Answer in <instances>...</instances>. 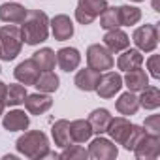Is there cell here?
Listing matches in <instances>:
<instances>
[{
    "label": "cell",
    "mask_w": 160,
    "mask_h": 160,
    "mask_svg": "<svg viewBox=\"0 0 160 160\" xmlns=\"http://www.w3.org/2000/svg\"><path fill=\"white\" fill-rule=\"evenodd\" d=\"M132 2H141V0H132Z\"/></svg>",
    "instance_id": "8d00e7d4"
},
{
    "label": "cell",
    "mask_w": 160,
    "mask_h": 160,
    "mask_svg": "<svg viewBox=\"0 0 160 160\" xmlns=\"http://www.w3.org/2000/svg\"><path fill=\"white\" fill-rule=\"evenodd\" d=\"M23 47V34L21 28L15 25H6L0 28V58L13 60Z\"/></svg>",
    "instance_id": "3957f363"
},
{
    "label": "cell",
    "mask_w": 160,
    "mask_h": 160,
    "mask_svg": "<svg viewBox=\"0 0 160 160\" xmlns=\"http://www.w3.org/2000/svg\"><path fill=\"white\" fill-rule=\"evenodd\" d=\"M136 152V156L139 160H152V158H158L160 154V136H151V134H145L138 145L132 149Z\"/></svg>",
    "instance_id": "ba28073f"
},
{
    "label": "cell",
    "mask_w": 160,
    "mask_h": 160,
    "mask_svg": "<svg viewBox=\"0 0 160 160\" xmlns=\"http://www.w3.org/2000/svg\"><path fill=\"white\" fill-rule=\"evenodd\" d=\"M122 87V77L117 73V72H108L104 75H100V81L96 85V92L100 98L108 100V98H113Z\"/></svg>",
    "instance_id": "52a82bcc"
},
{
    "label": "cell",
    "mask_w": 160,
    "mask_h": 160,
    "mask_svg": "<svg viewBox=\"0 0 160 160\" xmlns=\"http://www.w3.org/2000/svg\"><path fill=\"white\" fill-rule=\"evenodd\" d=\"M130 126H132V124H130L124 117H117V119H111V122H109V126H108V134L111 136V139H113L115 143L122 145L124 139H126V136H128V132H130Z\"/></svg>",
    "instance_id": "d6986e66"
},
{
    "label": "cell",
    "mask_w": 160,
    "mask_h": 160,
    "mask_svg": "<svg viewBox=\"0 0 160 160\" xmlns=\"http://www.w3.org/2000/svg\"><path fill=\"white\" fill-rule=\"evenodd\" d=\"M138 98H139V106L145 108V109H156L160 106V91L156 87L147 85L141 91V96H138Z\"/></svg>",
    "instance_id": "4316f807"
},
{
    "label": "cell",
    "mask_w": 160,
    "mask_h": 160,
    "mask_svg": "<svg viewBox=\"0 0 160 160\" xmlns=\"http://www.w3.org/2000/svg\"><path fill=\"white\" fill-rule=\"evenodd\" d=\"M104 43H106V47H108L111 53H119V51H124V49L130 45V40H128V36H126L121 28H111V30L106 32Z\"/></svg>",
    "instance_id": "2e32d148"
},
{
    "label": "cell",
    "mask_w": 160,
    "mask_h": 160,
    "mask_svg": "<svg viewBox=\"0 0 160 160\" xmlns=\"http://www.w3.org/2000/svg\"><path fill=\"white\" fill-rule=\"evenodd\" d=\"M4 94H6V83H0V115L4 113L6 102H4Z\"/></svg>",
    "instance_id": "e575fe53"
},
{
    "label": "cell",
    "mask_w": 160,
    "mask_h": 160,
    "mask_svg": "<svg viewBox=\"0 0 160 160\" xmlns=\"http://www.w3.org/2000/svg\"><path fill=\"white\" fill-rule=\"evenodd\" d=\"M58 83H60V79H58L57 73H53V72H43V73H40V77H38V81L34 83V87H36L40 92L49 94V92H55V91L58 89Z\"/></svg>",
    "instance_id": "484cf974"
},
{
    "label": "cell",
    "mask_w": 160,
    "mask_h": 160,
    "mask_svg": "<svg viewBox=\"0 0 160 160\" xmlns=\"http://www.w3.org/2000/svg\"><path fill=\"white\" fill-rule=\"evenodd\" d=\"M132 40L139 51H145V53L154 51L158 45V28L154 25H143V27L134 30Z\"/></svg>",
    "instance_id": "8992f818"
},
{
    "label": "cell",
    "mask_w": 160,
    "mask_h": 160,
    "mask_svg": "<svg viewBox=\"0 0 160 160\" xmlns=\"http://www.w3.org/2000/svg\"><path fill=\"white\" fill-rule=\"evenodd\" d=\"M152 8H154V12H160V8H158V0H152Z\"/></svg>",
    "instance_id": "d590c367"
},
{
    "label": "cell",
    "mask_w": 160,
    "mask_h": 160,
    "mask_svg": "<svg viewBox=\"0 0 160 160\" xmlns=\"http://www.w3.org/2000/svg\"><path fill=\"white\" fill-rule=\"evenodd\" d=\"M70 136H72V141H75V143L89 141L92 136V128H91L89 121H85V119L72 121L70 122Z\"/></svg>",
    "instance_id": "ffe728a7"
},
{
    "label": "cell",
    "mask_w": 160,
    "mask_h": 160,
    "mask_svg": "<svg viewBox=\"0 0 160 160\" xmlns=\"http://www.w3.org/2000/svg\"><path fill=\"white\" fill-rule=\"evenodd\" d=\"M100 25L106 28V30H111V28H119L121 27V19H119V8H106L102 13H100Z\"/></svg>",
    "instance_id": "f546056e"
},
{
    "label": "cell",
    "mask_w": 160,
    "mask_h": 160,
    "mask_svg": "<svg viewBox=\"0 0 160 160\" xmlns=\"http://www.w3.org/2000/svg\"><path fill=\"white\" fill-rule=\"evenodd\" d=\"M143 130L151 136H160V115H151L145 119Z\"/></svg>",
    "instance_id": "d6a6232c"
},
{
    "label": "cell",
    "mask_w": 160,
    "mask_h": 160,
    "mask_svg": "<svg viewBox=\"0 0 160 160\" xmlns=\"http://www.w3.org/2000/svg\"><path fill=\"white\" fill-rule=\"evenodd\" d=\"M119 19H121V25H136L139 19H141V10L136 8V6H119Z\"/></svg>",
    "instance_id": "f1b7e54d"
},
{
    "label": "cell",
    "mask_w": 160,
    "mask_h": 160,
    "mask_svg": "<svg viewBox=\"0 0 160 160\" xmlns=\"http://www.w3.org/2000/svg\"><path fill=\"white\" fill-rule=\"evenodd\" d=\"M0 72H2V68H0Z\"/></svg>",
    "instance_id": "74e56055"
},
{
    "label": "cell",
    "mask_w": 160,
    "mask_h": 160,
    "mask_svg": "<svg viewBox=\"0 0 160 160\" xmlns=\"http://www.w3.org/2000/svg\"><path fill=\"white\" fill-rule=\"evenodd\" d=\"M15 145H17V151L21 154H25L27 158H32V160H40V158H45V156L51 154L47 136L43 132H40V130L25 132L17 139Z\"/></svg>",
    "instance_id": "7a4b0ae2"
},
{
    "label": "cell",
    "mask_w": 160,
    "mask_h": 160,
    "mask_svg": "<svg viewBox=\"0 0 160 160\" xmlns=\"http://www.w3.org/2000/svg\"><path fill=\"white\" fill-rule=\"evenodd\" d=\"M27 98V89L23 85H6V94L4 102L6 106H19Z\"/></svg>",
    "instance_id": "83f0119b"
},
{
    "label": "cell",
    "mask_w": 160,
    "mask_h": 160,
    "mask_svg": "<svg viewBox=\"0 0 160 160\" xmlns=\"http://www.w3.org/2000/svg\"><path fill=\"white\" fill-rule=\"evenodd\" d=\"M51 134H53V139H55V145L58 147H68L72 143V136H70V122L66 119H60L53 124L51 128Z\"/></svg>",
    "instance_id": "cb8c5ba5"
},
{
    "label": "cell",
    "mask_w": 160,
    "mask_h": 160,
    "mask_svg": "<svg viewBox=\"0 0 160 160\" xmlns=\"http://www.w3.org/2000/svg\"><path fill=\"white\" fill-rule=\"evenodd\" d=\"M40 73H42V70L36 66V62H34L32 58L23 60V62L15 68V72H13L15 79H17L19 83H23L25 87H27V85H34V83L38 81Z\"/></svg>",
    "instance_id": "30bf717a"
},
{
    "label": "cell",
    "mask_w": 160,
    "mask_h": 160,
    "mask_svg": "<svg viewBox=\"0 0 160 160\" xmlns=\"http://www.w3.org/2000/svg\"><path fill=\"white\" fill-rule=\"evenodd\" d=\"M2 124H4V128L10 130V132H19V130H27V128H28L30 119H28V115H25V111L13 109V111H10L8 115H4Z\"/></svg>",
    "instance_id": "e0dca14e"
},
{
    "label": "cell",
    "mask_w": 160,
    "mask_h": 160,
    "mask_svg": "<svg viewBox=\"0 0 160 160\" xmlns=\"http://www.w3.org/2000/svg\"><path fill=\"white\" fill-rule=\"evenodd\" d=\"M100 81V72L92 68H83L75 73V87L79 91H96V85Z\"/></svg>",
    "instance_id": "5bb4252c"
},
{
    "label": "cell",
    "mask_w": 160,
    "mask_h": 160,
    "mask_svg": "<svg viewBox=\"0 0 160 160\" xmlns=\"http://www.w3.org/2000/svg\"><path fill=\"white\" fill-rule=\"evenodd\" d=\"M25 108H27V111L28 113H32V115H42V113H45L51 106H53V100H51V96H47L45 92L42 94V92H36V94H27V98H25Z\"/></svg>",
    "instance_id": "4fadbf2b"
},
{
    "label": "cell",
    "mask_w": 160,
    "mask_h": 160,
    "mask_svg": "<svg viewBox=\"0 0 160 160\" xmlns=\"http://www.w3.org/2000/svg\"><path fill=\"white\" fill-rule=\"evenodd\" d=\"M108 8L106 0H79L75 8V19L81 25H91Z\"/></svg>",
    "instance_id": "277c9868"
},
{
    "label": "cell",
    "mask_w": 160,
    "mask_h": 160,
    "mask_svg": "<svg viewBox=\"0 0 160 160\" xmlns=\"http://www.w3.org/2000/svg\"><path fill=\"white\" fill-rule=\"evenodd\" d=\"M60 158H70V160H73V158H87L89 156V151H85L81 145H68V147H64V151L58 154Z\"/></svg>",
    "instance_id": "1f68e13d"
},
{
    "label": "cell",
    "mask_w": 160,
    "mask_h": 160,
    "mask_svg": "<svg viewBox=\"0 0 160 160\" xmlns=\"http://www.w3.org/2000/svg\"><path fill=\"white\" fill-rule=\"evenodd\" d=\"M141 62H143V55H141V51H139V49H128V47H126V51L119 57L117 66H119V70L128 72V70L139 68Z\"/></svg>",
    "instance_id": "7402d4cb"
},
{
    "label": "cell",
    "mask_w": 160,
    "mask_h": 160,
    "mask_svg": "<svg viewBox=\"0 0 160 160\" xmlns=\"http://www.w3.org/2000/svg\"><path fill=\"white\" fill-rule=\"evenodd\" d=\"M51 30H53L55 40L64 42L73 36V23L68 15H55L51 19Z\"/></svg>",
    "instance_id": "7c38bea8"
},
{
    "label": "cell",
    "mask_w": 160,
    "mask_h": 160,
    "mask_svg": "<svg viewBox=\"0 0 160 160\" xmlns=\"http://www.w3.org/2000/svg\"><path fill=\"white\" fill-rule=\"evenodd\" d=\"M32 60L36 62V66H38L42 72H51V70L55 68L57 55H55L53 49L43 47V49H40V51H36V53L32 55Z\"/></svg>",
    "instance_id": "d4e9b609"
},
{
    "label": "cell",
    "mask_w": 160,
    "mask_h": 160,
    "mask_svg": "<svg viewBox=\"0 0 160 160\" xmlns=\"http://www.w3.org/2000/svg\"><path fill=\"white\" fill-rule=\"evenodd\" d=\"M115 108H117V111L121 115H136V111L139 109V98L132 91H128V92L119 96Z\"/></svg>",
    "instance_id": "603a6c76"
},
{
    "label": "cell",
    "mask_w": 160,
    "mask_h": 160,
    "mask_svg": "<svg viewBox=\"0 0 160 160\" xmlns=\"http://www.w3.org/2000/svg\"><path fill=\"white\" fill-rule=\"evenodd\" d=\"M27 17V10L21 4L15 2H6L0 6V21L10 23V25H21Z\"/></svg>",
    "instance_id": "8fae6325"
},
{
    "label": "cell",
    "mask_w": 160,
    "mask_h": 160,
    "mask_svg": "<svg viewBox=\"0 0 160 160\" xmlns=\"http://www.w3.org/2000/svg\"><path fill=\"white\" fill-rule=\"evenodd\" d=\"M111 115H109V111L108 109H94L91 115H89V124H91V128H92V134H98V136H102V134H106L108 132V126H109V122H111Z\"/></svg>",
    "instance_id": "ac0fdd59"
},
{
    "label": "cell",
    "mask_w": 160,
    "mask_h": 160,
    "mask_svg": "<svg viewBox=\"0 0 160 160\" xmlns=\"http://www.w3.org/2000/svg\"><path fill=\"white\" fill-rule=\"evenodd\" d=\"M87 62H89V68L98 70V72L111 70L113 68V55L106 45L94 43L87 49Z\"/></svg>",
    "instance_id": "5b68a950"
},
{
    "label": "cell",
    "mask_w": 160,
    "mask_h": 160,
    "mask_svg": "<svg viewBox=\"0 0 160 160\" xmlns=\"http://www.w3.org/2000/svg\"><path fill=\"white\" fill-rule=\"evenodd\" d=\"M158 62H160V57H158V55H152V57H149V60H147L149 72H151V75H152L154 79H158V77H160V68H158Z\"/></svg>",
    "instance_id": "836d02e7"
},
{
    "label": "cell",
    "mask_w": 160,
    "mask_h": 160,
    "mask_svg": "<svg viewBox=\"0 0 160 160\" xmlns=\"http://www.w3.org/2000/svg\"><path fill=\"white\" fill-rule=\"evenodd\" d=\"M21 34H23V42L28 43V45H38V43L45 42L47 34H49L47 15L40 10L27 12V17L21 23Z\"/></svg>",
    "instance_id": "6da1fadb"
},
{
    "label": "cell",
    "mask_w": 160,
    "mask_h": 160,
    "mask_svg": "<svg viewBox=\"0 0 160 160\" xmlns=\"http://www.w3.org/2000/svg\"><path fill=\"white\" fill-rule=\"evenodd\" d=\"M124 83L128 87V91L132 92H138V91H143L147 85H149V79H147V73L139 68H134V70H128L126 75H124Z\"/></svg>",
    "instance_id": "44dd1931"
},
{
    "label": "cell",
    "mask_w": 160,
    "mask_h": 160,
    "mask_svg": "<svg viewBox=\"0 0 160 160\" xmlns=\"http://www.w3.org/2000/svg\"><path fill=\"white\" fill-rule=\"evenodd\" d=\"M79 62H81V55H79V51L75 47H62V49H58L57 64L60 66V70L72 72V70H75L79 66Z\"/></svg>",
    "instance_id": "9a60e30c"
},
{
    "label": "cell",
    "mask_w": 160,
    "mask_h": 160,
    "mask_svg": "<svg viewBox=\"0 0 160 160\" xmlns=\"http://www.w3.org/2000/svg\"><path fill=\"white\" fill-rule=\"evenodd\" d=\"M117 152H119L117 147L109 139L100 138V136L96 139H92L89 145V156H92L96 160H113L117 156Z\"/></svg>",
    "instance_id": "9c48e42d"
},
{
    "label": "cell",
    "mask_w": 160,
    "mask_h": 160,
    "mask_svg": "<svg viewBox=\"0 0 160 160\" xmlns=\"http://www.w3.org/2000/svg\"><path fill=\"white\" fill-rule=\"evenodd\" d=\"M145 134H147V132H145L141 126L132 124V126H130V132H128V136H126V139H124V143H122V147H124L126 151H132V149L138 145V141H139Z\"/></svg>",
    "instance_id": "4dcf8cb0"
}]
</instances>
